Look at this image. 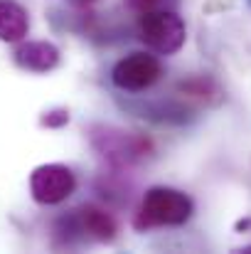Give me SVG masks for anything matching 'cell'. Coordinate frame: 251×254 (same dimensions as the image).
I'll return each mask as SVG.
<instances>
[{"instance_id": "obj_1", "label": "cell", "mask_w": 251, "mask_h": 254, "mask_svg": "<svg viewBox=\"0 0 251 254\" xmlns=\"http://www.w3.org/2000/svg\"><path fill=\"white\" fill-rule=\"evenodd\" d=\"M192 200L175 190V188H151L141 202V210L136 215V227L138 230H151V227H177L185 225L192 217Z\"/></svg>"}, {"instance_id": "obj_2", "label": "cell", "mask_w": 251, "mask_h": 254, "mask_svg": "<svg viewBox=\"0 0 251 254\" xmlns=\"http://www.w3.org/2000/svg\"><path fill=\"white\" fill-rule=\"evenodd\" d=\"M138 35L158 55H175L187 37L185 22L175 10H153L141 15L138 20Z\"/></svg>"}, {"instance_id": "obj_3", "label": "cell", "mask_w": 251, "mask_h": 254, "mask_svg": "<svg viewBox=\"0 0 251 254\" xmlns=\"http://www.w3.org/2000/svg\"><path fill=\"white\" fill-rule=\"evenodd\" d=\"M91 146L113 166H131L133 161H141L153 151V143L146 136L108 126H99L91 131Z\"/></svg>"}, {"instance_id": "obj_4", "label": "cell", "mask_w": 251, "mask_h": 254, "mask_svg": "<svg viewBox=\"0 0 251 254\" xmlns=\"http://www.w3.org/2000/svg\"><path fill=\"white\" fill-rule=\"evenodd\" d=\"M74 190H77V178L62 163L40 166L30 175V192L40 205H59Z\"/></svg>"}, {"instance_id": "obj_5", "label": "cell", "mask_w": 251, "mask_h": 254, "mask_svg": "<svg viewBox=\"0 0 251 254\" xmlns=\"http://www.w3.org/2000/svg\"><path fill=\"white\" fill-rule=\"evenodd\" d=\"M160 74H163V64L158 57H153L148 52H131L128 57L116 62L111 79L123 91H143L155 84L160 79Z\"/></svg>"}, {"instance_id": "obj_6", "label": "cell", "mask_w": 251, "mask_h": 254, "mask_svg": "<svg viewBox=\"0 0 251 254\" xmlns=\"http://www.w3.org/2000/svg\"><path fill=\"white\" fill-rule=\"evenodd\" d=\"M12 60L20 69H27V72H52L59 64V50L52 42L30 40V42L17 45V50L12 52Z\"/></svg>"}, {"instance_id": "obj_7", "label": "cell", "mask_w": 251, "mask_h": 254, "mask_svg": "<svg viewBox=\"0 0 251 254\" xmlns=\"http://www.w3.org/2000/svg\"><path fill=\"white\" fill-rule=\"evenodd\" d=\"M74 217H77L79 232L99 240V242H111L116 237V232H118L116 220L106 210H101L96 205H82L79 210H74Z\"/></svg>"}, {"instance_id": "obj_8", "label": "cell", "mask_w": 251, "mask_h": 254, "mask_svg": "<svg viewBox=\"0 0 251 254\" xmlns=\"http://www.w3.org/2000/svg\"><path fill=\"white\" fill-rule=\"evenodd\" d=\"M30 30V17L22 5L15 0H0V40L2 42H22Z\"/></svg>"}, {"instance_id": "obj_9", "label": "cell", "mask_w": 251, "mask_h": 254, "mask_svg": "<svg viewBox=\"0 0 251 254\" xmlns=\"http://www.w3.org/2000/svg\"><path fill=\"white\" fill-rule=\"evenodd\" d=\"M177 0H126V5L136 12V15H146L153 10H172Z\"/></svg>"}, {"instance_id": "obj_10", "label": "cell", "mask_w": 251, "mask_h": 254, "mask_svg": "<svg viewBox=\"0 0 251 254\" xmlns=\"http://www.w3.org/2000/svg\"><path fill=\"white\" fill-rule=\"evenodd\" d=\"M64 124H69V111H64V109H57V111H50V114L42 116V126L59 128V126H64Z\"/></svg>"}, {"instance_id": "obj_11", "label": "cell", "mask_w": 251, "mask_h": 254, "mask_svg": "<svg viewBox=\"0 0 251 254\" xmlns=\"http://www.w3.org/2000/svg\"><path fill=\"white\" fill-rule=\"evenodd\" d=\"M74 2H94V0H74Z\"/></svg>"}, {"instance_id": "obj_12", "label": "cell", "mask_w": 251, "mask_h": 254, "mask_svg": "<svg viewBox=\"0 0 251 254\" xmlns=\"http://www.w3.org/2000/svg\"><path fill=\"white\" fill-rule=\"evenodd\" d=\"M242 252H247V254H251V247H247V250H242Z\"/></svg>"}]
</instances>
